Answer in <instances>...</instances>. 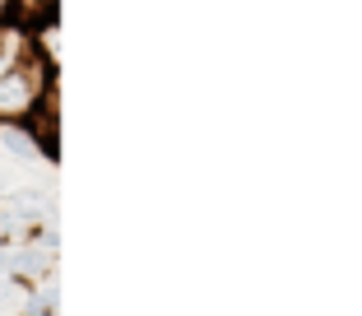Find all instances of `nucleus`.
I'll list each match as a JSON object with an SVG mask.
<instances>
[{"label":"nucleus","instance_id":"1","mask_svg":"<svg viewBox=\"0 0 362 316\" xmlns=\"http://www.w3.org/2000/svg\"><path fill=\"white\" fill-rule=\"evenodd\" d=\"M5 196H10V177H5V172H0V201H5Z\"/></svg>","mask_w":362,"mask_h":316},{"label":"nucleus","instance_id":"2","mask_svg":"<svg viewBox=\"0 0 362 316\" xmlns=\"http://www.w3.org/2000/svg\"><path fill=\"white\" fill-rule=\"evenodd\" d=\"M0 33H5V23H0Z\"/></svg>","mask_w":362,"mask_h":316}]
</instances>
